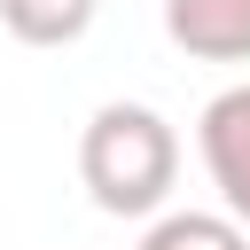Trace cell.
<instances>
[{
  "label": "cell",
  "instance_id": "1",
  "mask_svg": "<svg viewBox=\"0 0 250 250\" xmlns=\"http://www.w3.org/2000/svg\"><path fill=\"white\" fill-rule=\"evenodd\" d=\"M78 180L109 219H148L180 180V133L148 102H102L78 133Z\"/></svg>",
  "mask_w": 250,
  "mask_h": 250
},
{
  "label": "cell",
  "instance_id": "2",
  "mask_svg": "<svg viewBox=\"0 0 250 250\" xmlns=\"http://www.w3.org/2000/svg\"><path fill=\"white\" fill-rule=\"evenodd\" d=\"M195 141H203V172H211L219 203H227V211L250 227V86L211 94V102H203Z\"/></svg>",
  "mask_w": 250,
  "mask_h": 250
},
{
  "label": "cell",
  "instance_id": "3",
  "mask_svg": "<svg viewBox=\"0 0 250 250\" xmlns=\"http://www.w3.org/2000/svg\"><path fill=\"white\" fill-rule=\"evenodd\" d=\"M164 39L195 62H250V0H164Z\"/></svg>",
  "mask_w": 250,
  "mask_h": 250
},
{
  "label": "cell",
  "instance_id": "4",
  "mask_svg": "<svg viewBox=\"0 0 250 250\" xmlns=\"http://www.w3.org/2000/svg\"><path fill=\"white\" fill-rule=\"evenodd\" d=\"M94 8L102 0H0V23L23 47H70V39H86Z\"/></svg>",
  "mask_w": 250,
  "mask_h": 250
},
{
  "label": "cell",
  "instance_id": "5",
  "mask_svg": "<svg viewBox=\"0 0 250 250\" xmlns=\"http://www.w3.org/2000/svg\"><path fill=\"white\" fill-rule=\"evenodd\" d=\"M141 250H250V227L234 211H164Z\"/></svg>",
  "mask_w": 250,
  "mask_h": 250
}]
</instances>
